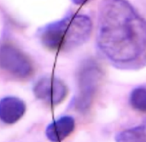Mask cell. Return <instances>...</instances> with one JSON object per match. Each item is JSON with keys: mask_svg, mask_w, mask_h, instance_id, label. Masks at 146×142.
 <instances>
[{"mask_svg": "<svg viewBox=\"0 0 146 142\" xmlns=\"http://www.w3.org/2000/svg\"><path fill=\"white\" fill-rule=\"evenodd\" d=\"M129 102L133 109L146 112V87H139L134 88L130 94Z\"/></svg>", "mask_w": 146, "mask_h": 142, "instance_id": "obj_9", "label": "cell"}, {"mask_svg": "<svg viewBox=\"0 0 146 142\" xmlns=\"http://www.w3.org/2000/svg\"><path fill=\"white\" fill-rule=\"evenodd\" d=\"M75 121L71 116H62L51 123L45 130L46 137L51 142H61L74 130Z\"/></svg>", "mask_w": 146, "mask_h": 142, "instance_id": "obj_7", "label": "cell"}, {"mask_svg": "<svg viewBox=\"0 0 146 142\" xmlns=\"http://www.w3.org/2000/svg\"><path fill=\"white\" fill-rule=\"evenodd\" d=\"M97 44L118 68H140L146 64V20L127 0H102Z\"/></svg>", "mask_w": 146, "mask_h": 142, "instance_id": "obj_1", "label": "cell"}, {"mask_svg": "<svg viewBox=\"0 0 146 142\" xmlns=\"http://www.w3.org/2000/svg\"><path fill=\"white\" fill-rule=\"evenodd\" d=\"M115 142H146V118L139 125L119 132Z\"/></svg>", "mask_w": 146, "mask_h": 142, "instance_id": "obj_8", "label": "cell"}, {"mask_svg": "<svg viewBox=\"0 0 146 142\" xmlns=\"http://www.w3.org/2000/svg\"><path fill=\"white\" fill-rule=\"evenodd\" d=\"M92 22L86 15L69 13L47 24L38 33L40 42L54 51H68L84 45L90 38Z\"/></svg>", "mask_w": 146, "mask_h": 142, "instance_id": "obj_2", "label": "cell"}, {"mask_svg": "<svg viewBox=\"0 0 146 142\" xmlns=\"http://www.w3.org/2000/svg\"><path fill=\"white\" fill-rule=\"evenodd\" d=\"M0 68L20 79L28 78L33 72V66L29 57L11 44L0 45Z\"/></svg>", "mask_w": 146, "mask_h": 142, "instance_id": "obj_4", "label": "cell"}, {"mask_svg": "<svg viewBox=\"0 0 146 142\" xmlns=\"http://www.w3.org/2000/svg\"><path fill=\"white\" fill-rule=\"evenodd\" d=\"M26 112L24 101L17 97L7 96L0 99V120L6 124L18 122Z\"/></svg>", "mask_w": 146, "mask_h": 142, "instance_id": "obj_6", "label": "cell"}, {"mask_svg": "<svg viewBox=\"0 0 146 142\" xmlns=\"http://www.w3.org/2000/svg\"><path fill=\"white\" fill-rule=\"evenodd\" d=\"M34 96L50 105L62 103L68 94V87L62 81L55 76L40 78L33 88Z\"/></svg>", "mask_w": 146, "mask_h": 142, "instance_id": "obj_5", "label": "cell"}, {"mask_svg": "<svg viewBox=\"0 0 146 142\" xmlns=\"http://www.w3.org/2000/svg\"><path fill=\"white\" fill-rule=\"evenodd\" d=\"M103 78L100 65L93 59L83 61L77 75L78 91L72 105L79 112L85 113L92 106Z\"/></svg>", "mask_w": 146, "mask_h": 142, "instance_id": "obj_3", "label": "cell"}, {"mask_svg": "<svg viewBox=\"0 0 146 142\" xmlns=\"http://www.w3.org/2000/svg\"><path fill=\"white\" fill-rule=\"evenodd\" d=\"M90 0H72V2L76 5H84Z\"/></svg>", "mask_w": 146, "mask_h": 142, "instance_id": "obj_10", "label": "cell"}]
</instances>
